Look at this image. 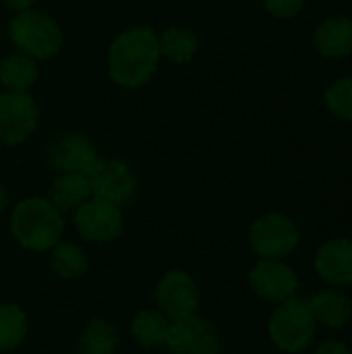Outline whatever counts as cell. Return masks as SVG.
<instances>
[{
  "instance_id": "obj_1",
  "label": "cell",
  "mask_w": 352,
  "mask_h": 354,
  "mask_svg": "<svg viewBox=\"0 0 352 354\" xmlns=\"http://www.w3.org/2000/svg\"><path fill=\"white\" fill-rule=\"evenodd\" d=\"M162 60L158 33L151 27L137 25L114 35L108 46V75L124 89L147 85Z\"/></svg>"
},
{
  "instance_id": "obj_2",
  "label": "cell",
  "mask_w": 352,
  "mask_h": 354,
  "mask_svg": "<svg viewBox=\"0 0 352 354\" xmlns=\"http://www.w3.org/2000/svg\"><path fill=\"white\" fill-rule=\"evenodd\" d=\"M10 234L27 251H52L64 234V218L48 197H25L10 214Z\"/></svg>"
},
{
  "instance_id": "obj_3",
  "label": "cell",
  "mask_w": 352,
  "mask_h": 354,
  "mask_svg": "<svg viewBox=\"0 0 352 354\" xmlns=\"http://www.w3.org/2000/svg\"><path fill=\"white\" fill-rule=\"evenodd\" d=\"M8 37L17 52H23L37 62L56 56L64 44V33L58 21L37 8L17 12L8 23Z\"/></svg>"
},
{
  "instance_id": "obj_4",
  "label": "cell",
  "mask_w": 352,
  "mask_h": 354,
  "mask_svg": "<svg viewBox=\"0 0 352 354\" xmlns=\"http://www.w3.org/2000/svg\"><path fill=\"white\" fill-rule=\"evenodd\" d=\"M268 332L276 348L297 354L307 351L317 336V322L311 313L309 301L293 297L280 303L268 324Z\"/></svg>"
},
{
  "instance_id": "obj_5",
  "label": "cell",
  "mask_w": 352,
  "mask_h": 354,
  "mask_svg": "<svg viewBox=\"0 0 352 354\" xmlns=\"http://www.w3.org/2000/svg\"><path fill=\"white\" fill-rule=\"evenodd\" d=\"M249 245L259 259H284L301 245V232L293 218L270 212L251 224Z\"/></svg>"
},
{
  "instance_id": "obj_6",
  "label": "cell",
  "mask_w": 352,
  "mask_h": 354,
  "mask_svg": "<svg viewBox=\"0 0 352 354\" xmlns=\"http://www.w3.org/2000/svg\"><path fill=\"white\" fill-rule=\"evenodd\" d=\"M39 110L27 91H0V145L25 143L37 129Z\"/></svg>"
},
{
  "instance_id": "obj_7",
  "label": "cell",
  "mask_w": 352,
  "mask_h": 354,
  "mask_svg": "<svg viewBox=\"0 0 352 354\" xmlns=\"http://www.w3.org/2000/svg\"><path fill=\"white\" fill-rule=\"evenodd\" d=\"M91 197L110 201L118 207L129 203L137 193V174L120 158H100L87 174Z\"/></svg>"
},
{
  "instance_id": "obj_8",
  "label": "cell",
  "mask_w": 352,
  "mask_h": 354,
  "mask_svg": "<svg viewBox=\"0 0 352 354\" xmlns=\"http://www.w3.org/2000/svg\"><path fill=\"white\" fill-rule=\"evenodd\" d=\"M73 224L79 236L91 245H106L122 232V209L110 201L89 197L73 212Z\"/></svg>"
},
{
  "instance_id": "obj_9",
  "label": "cell",
  "mask_w": 352,
  "mask_h": 354,
  "mask_svg": "<svg viewBox=\"0 0 352 354\" xmlns=\"http://www.w3.org/2000/svg\"><path fill=\"white\" fill-rule=\"evenodd\" d=\"M251 290L266 303H284L299 295L301 280L284 259H259L249 272Z\"/></svg>"
},
{
  "instance_id": "obj_10",
  "label": "cell",
  "mask_w": 352,
  "mask_h": 354,
  "mask_svg": "<svg viewBox=\"0 0 352 354\" xmlns=\"http://www.w3.org/2000/svg\"><path fill=\"white\" fill-rule=\"evenodd\" d=\"M199 301L201 292L195 278L183 270H170L156 286V305L170 322L195 315Z\"/></svg>"
},
{
  "instance_id": "obj_11",
  "label": "cell",
  "mask_w": 352,
  "mask_h": 354,
  "mask_svg": "<svg viewBox=\"0 0 352 354\" xmlns=\"http://www.w3.org/2000/svg\"><path fill=\"white\" fill-rule=\"evenodd\" d=\"M46 158L50 168H54L58 174H89L98 164L100 153L87 135L73 131L56 135L46 149Z\"/></svg>"
},
{
  "instance_id": "obj_12",
  "label": "cell",
  "mask_w": 352,
  "mask_h": 354,
  "mask_svg": "<svg viewBox=\"0 0 352 354\" xmlns=\"http://www.w3.org/2000/svg\"><path fill=\"white\" fill-rule=\"evenodd\" d=\"M166 348L170 354H220L216 328L197 313L170 324Z\"/></svg>"
},
{
  "instance_id": "obj_13",
  "label": "cell",
  "mask_w": 352,
  "mask_h": 354,
  "mask_svg": "<svg viewBox=\"0 0 352 354\" xmlns=\"http://www.w3.org/2000/svg\"><path fill=\"white\" fill-rule=\"evenodd\" d=\"M313 268L328 286H352V239L338 236L324 243L315 253Z\"/></svg>"
},
{
  "instance_id": "obj_14",
  "label": "cell",
  "mask_w": 352,
  "mask_h": 354,
  "mask_svg": "<svg viewBox=\"0 0 352 354\" xmlns=\"http://www.w3.org/2000/svg\"><path fill=\"white\" fill-rule=\"evenodd\" d=\"M311 313L317 326L330 330H342L352 319V299L342 288H324L309 299Z\"/></svg>"
},
{
  "instance_id": "obj_15",
  "label": "cell",
  "mask_w": 352,
  "mask_h": 354,
  "mask_svg": "<svg viewBox=\"0 0 352 354\" xmlns=\"http://www.w3.org/2000/svg\"><path fill=\"white\" fill-rule=\"evenodd\" d=\"M89 197H91V187L87 174H73V172L58 174L48 189V199L60 214L75 212Z\"/></svg>"
},
{
  "instance_id": "obj_16",
  "label": "cell",
  "mask_w": 352,
  "mask_h": 354,
  "mask_svg": "<svg viewBox=\"0 0 352 354\" xmlns=\"http://www.w3.org/2000/svg\"><path fill=\"white\" fill-rule=\"evenodd\" d=\"M315 48L326 58H344L352 54V21L349 17H330L315 31Z\"/></svg>"
},
{
  "instance_id": "obj_17",
  "label": "cell",
  "mask_w": 352,
  "mask_h": 354,
  "mask_svg": "<svg viewBox=\"0 0 352 354\" xmlns=\"http://www.w3.org/2000/svg\"><path fill=\"white\" fill-rule=\"evenodd\" d=\"M39 66L37 60L23 54L10 52L0 60V87L4 91H27L37 83Z\"/></svg>"
},
{
  "instance_id": "obj_18",
  "label": "cell",
  "mask_w": 352,
  "mask_h": 354,
  "mask_svg": "<svg viewBox=\"0 0 352 354\" xmlns=\"http://www.w3.org/2000/svg\"><path fill=\"white\" fill-rule=\"evenodd\" d=\"M160 44V54L164 60H170L174 64H185L191 62L199 50V39L197 33L189 27L183 25H170L158 35Z\"/></svg>"
},
{
  "instance_id": "obj_19",
  "label": "cell",
  "mask_w": 352,
  "mask_h": 354,
  "mask_svg": "<svg viewBox=\"0 0 352 354\" xmlns=\"http://www.w3.org/2000/svg\"><path fill=\"white\" fill-rule=\"evenodd\" d=\"M170 324L160 309H143L131 319V334L143 348H160L168 342Z\"/></svg>"
},
{
  "instance_id": "obj_20",
  "label": "cell",
  "mask_w": 352,
  "mask_h": 354,
  "mask_svg": "<svg viewBox=\"0 0 352 354\" xmlns=\"http://www.w3.org/2000/svg\"><path fill=\"white\" fill-rule=\"evenodd\" d=\"M116 346H118V332L104 317H93L85 326L79 338L81 354H114Z\"/></svg>"
},
{
  "instance_id": "obj_21",
  "label": "cell",
  "mask_w": 352,
  "mask_h": 354,
  "mask_svg": "<svg viewBox=\"0 0 352 354\" xmlns=\"http://www.w3.org/2000/svg\"><path fill=\"white\" fill-rule=\"evenodd\" d=\"M27 336V315L17 303H0V353L15 351Z\"/></svg>"
},
{
  "instance_id": "obj_22",
  "label": "cell",
  "mask_w": 352,
  "mask_h": 354,
  "mask_svg": "<svg viewBox=\"0 0 352 354\" xmlns=\"http://www.w3.org/2000/svg\"><path fill=\"white\" fill-rule=\"evenodd\" d=\"M52 268L62 280H79L87 274L89 261L79 245L60 241L52 249Z\"/></svg>"
},
{
  "instance_id": "obj_23",
  "label": "cell",
  "mask_w": 352,
  "mask_h": 354,
  "mask_svg": "<svg viewBox=\"0 0 352 354\" xmlns=\"http://www.w3.org/2000/svg\"><path fill=\"white\" fill-rule=\"evenodd\" d=\"M326 106L342 120H352V77H342L326 89Z\"/></svg>"
},
{
  "instance_id": "obj_24",
  "label": "cell",
  "mask_w": 352,
  "mask_h": 354,
  "mask_svg": "<svg viewBox=\"0 0 352 354\" xmlns=\"http://www.w3.org/2000/svg\"><path fill=\"white\" fill-rule=\"evenodd\" d=\"M263 6L276 19H293L303 10V0H263Z\"/></svg>"
},
{
  "instance_id": "obj_25",
  "label": "cell",
  "mask_w": 352,
  "mask_h": 354,
  "mask_svg": "<svg viewBox=\"0 0 352 354\" xmlns=\"http://www.w3.org/2000/svg\"><path fill=\"white\" fill-rule=\"evenodd\" d=\"M313 354H352V351L351 346L344 344L342 340L330 338V340H324Z\"/></svg>"
},
{
  "instance_id": "obj_26",
  "label": "cell",
  "mask_w": 352,
  "mask_h": 354,
  "mask_svg": "<svg viewBox=\"0 0 352 354\" xmlns=\"http://www.w3.org/2000/svg\"><path fill=\"white\" fill-rule=\"evenodd\" d=\"M2 4L17 15V12H25L29 8H33L35 0H2Z\"/></svg>"
},
{
  "instance_id": "obj_27",
  "label": "cell",
  "mask_w": 352,
  "mask_h": 354,
  "mask_svg": "<svg viewBox=\"0 0 352 354\" xmlns=\"http://www.w3.org/2000/svg\"><path fill=\"white\" fill-rule=\"evenodd\" d=\"M6 205H8V193H6V187H4L2 180H0V216H2V212L6 209Z\"/></svg>"
}]
</instances>
